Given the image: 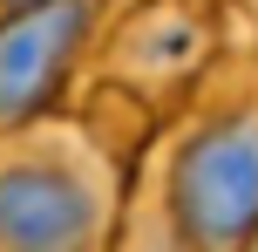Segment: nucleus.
Wrapping results in <instances>:
<instances>
[{"label": "nucleus", "mask_w": 258, "mask_h": 252, "mask_svg": "<svg viewBox=\"0 0 258 252\" xmlns=\"http://www.w3.org/2000/svg\"><path fill=\"white\" fill-rule=\"evenodd\" d=\"M89 41H95V0H48V7L0 21V136L54 116Z\"/></svg>", "instance_id": "nucleus-3"}, {"label": "nucleus", "mask_w": 258, "mask_h": 252, "mask_svg": "<svg viewBox=\"0 0 258 252\" xmlns=\"http://www.w3.org/2000/svg\"><path fill=\"white\" fill-rule=\"evenodd\" d=\"M129 212L122 157L75 116L0 136V252H116Z\"/></svg>", "instance_id": "nucleus-1"}, {"label": "nucleus", "mask_w": 258, "mask_h": 252, "mask_svg": "<svg viewBox=\"0 0 258 252\" xmlns=\"http://www.w3.org/2000/svg\"><path fill=\"white\" fill-rule=\"evenodd\" d=\"M27 7H48V0H0V21L7 14H27Z\"/></svg>", "instance_id": "nucleus-5"}, {"label": "nucleus", "mask_w": 258, "mask_h": 252, "mask_svg": "<svg viewBox=\"0 0 258 252\" xmlns=\"http://www.w3.org/2000/svg\"><path fill=\"white\" fill-rule=\"evenodd\" d=\"M109 68L129 75L143 95H163V89H177V82H190L204 68V27L183 7H150L136 27H122Z\"/></svg>", "instance_id": "nucleus-4"}, {"label": "nucleus", "mask_w": 258, "mask_h": 252, "mask_svg": "<svg viewBox=\"0 0 258 252\" xmlns=\"http://www.w3.org/2000/svg\"><path fill=\"white\" fill-rule=\"evenodd\" d=\"M238 252H258V232H251V239H245V245H238Z\"/></svg>", "instance_id": "nucleus-6"}, {"label": "nucleus", "mask_w": 258, "mask_h": 252, "mask_svg": "<svg viewBox=\"0 0 258 252\" xmlns=\"http://www.w3.org/2000/svg\"><path fill=\"white\" fill-rule=\"evenodd\" d=\"M163 205L190 252H238L258 232V62H224L163 143Z\"/></svg>", "instance_id": "nucleus-2"}]
</instances>
